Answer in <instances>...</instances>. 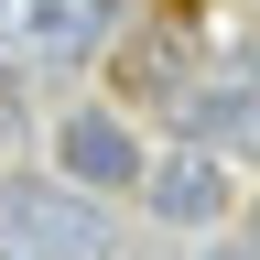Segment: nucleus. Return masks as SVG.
<instances>
[{
  "label": "nucleus",
  "mask_w": 260,
  "mask_h": 260,
  "mask_svg": "<svg viewBox=\"0 0 260 260\" xmlns=\"http://www.w3.org/2000/svg\"><path fill=\"white\" fill-rule=\"evenodd\" d=\"M0 239L32 249V260H109V217H98L76 184H32V174H11V184H0Z\"/></svg>",
  "instance_id": "1"
},
{
  "label": "nucleus",
  "mask_w": 260,
  "mask_h": 260,
  "mask_svg": "<svg viewBox=\"0 0 260 260\" xmlns=\"http://www.w3.org/2000/svg\"><path fill=\"white\" fill-rule=\"evenodd\" d=\"M109 44V0H0V54L22 65H76Z\"/></svg>",
  "instance_id": "2"
},
{
  "label": "nucleus",
  "mask_w": 260,
  "mask_h": 260,
  "mask_svg": "<svg viewBox=\"0 0 260 260\" xmlns=\"http://www.w3.org/2000/svg\"><path fill=\"white\" fill-rule=\"evenodd\" d=\"M141 195H152L162 228H217V217H228V162H217L206 141H184V152H162L152 174H141Z\"/></svg>",
  "instance_id": "3"
},
{
  "label": "nucleus",
  "mask_w": 260,
  "mask_h": 260,
  "mask_svg": "<svg viewBox=\"0 0 260 260\" xmlns=\"http://www.w3.org/2000/svg\"><path fill=\"white\" fill-rule=\"evenodd\" d=\"M184 141H206L217 162H260V76L249 65L217 87H184Z\"/></svg>",
  "instance_id": "4"
},
{
  "label": "nucleus",
  "mask_w": 260,
  "mask_h": 260,
  "mask_svg": "<svg viewBox=\"0 0 260 260\" xmlns=\"http://www.w3.org/2000/svg\"><path fill=\"white\" fill-rule=\"evenodd\" d=\"M54 162H65L76 184H141V174H152L141 141H130V119H109V109H76V119H65V130H54Z\"/></svg>",
  "instance_id": "5"
},
{
  "label": "nucleus",
  "mask_w": 260,
  "mask_h": 260,
  "mask_svg": "<svg viewBox=\"0 0 260 260\" xmlns=\"http://www.w3.org/2000/svg\"><path fill=\"white\" fill-rule=\"evenodd\" d=\"M195 260H260V249H195Z\"/></svg>",
  "instance_id": "6"
},
{
  "label": "nucleus",
  "mask_w": 260,
  "mask_h": 260,
  "mask_svg": "<svg viewBox=\"0 0 260 260\" xmlns=\"http://www.w3.org/2000/svg\"><path fill=\"white\" fill-rule=\"evenodd\" d=\"M0 260H32V249H11V239H0Z\"/></svg>",
  "instance_id": "7"
},
{
  "label": "nucleus",
  "mask_w": 260,
  "mask_h": 260,
  "mask_svg": "<svg viewBox=\"0 0 260 260\" xmlns=\"http://www.w3.org/2000/svg\"><path fill=\"white\" fill-rule=\"evenodd\" d=\"M249 76H260V44H249Z\"/></svg>",
  "instance_id": "8"
}]
</instances>
